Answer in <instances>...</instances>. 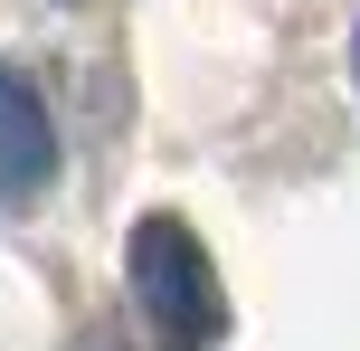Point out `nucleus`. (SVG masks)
<instances>
[{
	"label": "nucleus",
	"instance_id": "1",
	"mask_svg": "<svg viewBox=\"0 0 360 351\" xmlns=\"http://www.w3.org/2000/svg\"><path fill=\"white\" fill-rule=\"evenodd\" d=\"M124 276H133V304H143V323H152V342H162V351H218V342H228L218 266H209V247H199V228H180L171 209L133 219Z\"/></svg>",
	"mask_w": 360,
	"mask_h": 351
},
{
	"label": "nucleus",
	"instance_id": "3",
	"mask_svg": "<svg viewBox=\"0 0 360 351\" xmlns=\"http://www.w3.org/2000/svg\"><path fill=\"white\" fill-rule=\"evenodd\" d=\"M351 67H360V38H351Z\"/></svg>",
	"mask_w": 360,
	"mask_h": 351
},
{
	"label": "nucleus",
	"instance_id": "2",
	"mask_svg": "<svg viewBox=\"0 0 360 351\" xmlns=\"http://www.w3.org/2000/svg\"><path fill=\"white\" fill-rule=\"evenodd\" d=\"M48 181H57V124H48V105H38L29 76L0 67V209L38 200Z\"/></svg>",
	"mask_w": 360,
	"mask_h": 351
}]
</instances>
